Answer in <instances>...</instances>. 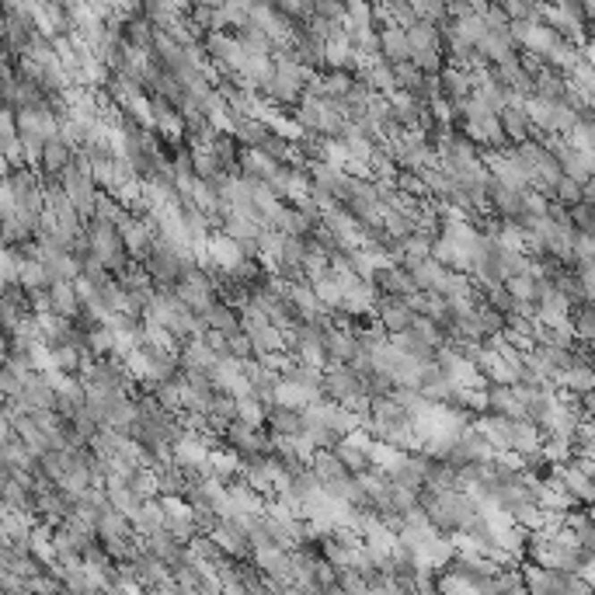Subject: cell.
Instances as JSON below:
<instances>
[{
  "instance_id": "3957f363",
  "label": "cell",
  "mask_w": 595,
  "mask_h": 595,
  "mask_svg": "<svg viewBox=\"0 0 595 595\" xmlns=\"http://www.w3.org/2000/svg\"><path fill=\"white\" fill-rule=\"evenodd\" d=\"M223 442H226L230 449H237V453H272L268 432H261V429H254V425H244L241 418H234V421L226 425Z\"/></svg>"
},
{
  "instance_id": "e0dca14e",
  "label": "cell",
  "mask_w": 595,
  "mask_h": 595,
  "mask_svg": "<svg viewBox=\"0 0 595 595\" xmlns=\"http://www.w3.org/2000/svg\"><path fill=\"white\" fill-rule=\"evenodd\" d=\"M81 355H88V348H77L73 342H56L49 344V370H63V373H77L81 370Z\"/></svg>"
},
{
  "instance_id": "5b68a950",
  "label": "cell",
  "mask_w": 595,
  "mask_h": 595,
  "mask_svg": "<svg viewBox=\"0 0 595 595\" xmlns=\"http://www.w3.org/2000/svg\"><path fill=\"white\" fill-rule=\"evenodd\" d=\"M209 536H213V543H217L226 557H234V561H248L251 557V540L241 530H234L230 523L219 519L217 526L209 530Z\"/></svg>"
},
{
  "instance_id": "30bf717a",
  "label": "cell",
  "mask_w": 595,
  "mask_h": 595,
  "mask_svg": "<svg viewBox=\"0 0 595 595\" xmlns=\"http://www.w3.org/2000/svg\"><path fill=\"white\" fill-rule=\"evenodd\" d=\"M49 310L60 313V317H77L81 313V300H77V289L70 279H53L49 282Z\"/></svg>"
},
{
  "instance_id": "e575fe53",
  "label": "cell",
  "mask_w": 595,
  "mask_h": 595,
  "mask_svg": "<svg viewBox=\"0 0 595 595\" xmlns=\"http://www.w3.org/2000/svg\"><path fill=\"white\" fill-rule=\"evenodd\" d=\"M0 370H4V355H0Z\"/></svg>"
},
{
  "instance_id": "cb8c5ba5",
  "label": "cell",
  "mask_w": 595,
  "mask_h": 595,
  "mask_svg": "<svg viewBox=\"0 0 595 595\" xmlns=\"http://www.w3.org/2000/svg\"><path fill=\"white\" fill-rule=\"evenodd\" d=\"M313 293H317V300H320V307H327V310H338V303H342L344 289L338 285V279L327 272V276H320V279H313Z\"/></svg>"
},
{
  "instance_id": "44dd1931",
  "label": "cell",
  "mask_w": 595,
  "mask_h": 595,
  "mask_svg": "<svg viewBox=\"0 0 595 595\" xmlns=\"http://www.w3.org/2000/svg\"><path fill=\"white\" fill-rule=\"evenodd\" d=\"M234 401H237V407H234V418H241L244 425H254V429H261V425H265V411H268L265 401H258L254 394L234 397Z\"/></svg>"
},
{
  "instance_id": "4dcf8cb0",
  "label": "cell",
  "mask_w": 595,
  "mask_h": 595,
  "mask_svg": "<svg viewBox=\"0 0 595 595\" xmlns=\"http://www.w3.org/2000/svg\"><path fill=\"white\" fill-rule=\"evenodd\" d=\"M226 355H234L237 362H244L254 355V348H251V338L244 331H234V335H226Z\"/></svg>"
},
{
  "instance_id": "5bb4252c",
  "label": "cell",
  "mask_w": 595,
  "mask_h": 595,
  "mask_svg": "<svg viewBox=\"0 0 595 595\" xmlns=\"http://www.w3.org/2000/svg\"><path fill=\"white\" fill-rule=\"evenodd\" d=\"M237 470H241V453L237 449H230L226 442L223 446H209V473L213 477H219L226 484L230 477H237Z\"/></svg>"
},
{
  "instance_id": "ba28073f",
  "label": "cell",
  "mask_w": 595,
  "mask_h": 595,
  "mask_svg": "<svg viewBox=\"0 0 595 595\" xmlns=\"http://www.w3.org/2000/svg\"><path fill=\"white\" fill-rule=\"evenodd\" d=\"M70 157H73V147L63 140V136H49L46 143H42V157H38V167H42V174H49V178H56L63 167L70 164Z\"/></svg>"
},
{
  "instance_id": "7402d4cb",
  "label": "cell",
  "mask_w": 595,
  "mask_h": 595,
  "mask_svg": "<svg viewBox=\"0 0 595 595\" xmlns=\"http://www.w3.org/2000/svg\"><path fill=\"white\" fill-rule=\"evenodd\" d=\"M571 331L578 342H592L595 338V310L592 303H574L571 307Z\"/></svg>"
},
{
  "instance_id": "6da1fadb",
  "label": "cell",
  "mask_w": 595,
  "mask_h": 595,
  "mask_svg": "<svg viewBox=\"0 0 595 595\" xmlns=\"http://www.w3.org/2000/svg\"><path fill=\"white\" fill-rule=\"evenodd\" d=\"M320 390H324L327 401L342 404L344 397L362 394V383H359V376H355L352 366H344V362H324V370H320Z\"/></svg>"
},
{
  "instance_id": "52a82bcc",
  "label": "cell",
  "mask_w": 595,
  "mask_h": 595,
  "mask_svg": "<svg viewBox=\"0 0 595 595\" xmlns=\"http://www.w3.org/2000/svg\"><path fill=\"white\" fill-rule=\"evenodd\" d=\"M543 446V429L530 421V418H512V429H508V449L512 453H530Z\"/></svg>"
},
{
  "instance_id": "7c38bea8",
  "label": "cell",
  "mask_w": 595,
  "mask_h": 595,
  "mask_svg": "<svg viewBox=\"0 0 595 595\" xmlns=\"http://www.w3.org/2000/svg\"><path fill=\"white\" fill-rule=\"evenodd\" d=\"M355 352H359V342H355L352 331H342V327L324 331V355H327V362H344L348 366V359Z\"/></svg>"
},
{
  "instance_id": "4316f807",
  "label": "cell",
  "mask_w": 595,
  "mask_h": 595,
  "mask_svg": "<svg viewBox=\"0 0 595 595\" xmlns=\"http://www.w3.org/2000/svg\"><path fill=\"white\" fill-rule=\"evenodd\" d=\"M414 18L418 21H432V25H446L449 21V11H446V0H407Z\"/></svg>"
},
{
  "instance_id": "7a4b0ae2",
  "label": "cell",
  "mask_w": 595,
  "mask_h": 595,
  "mask_svg": "<svg viewBox=\"0 0 595 595\" xmlns=\"http://www.w3.org/2000/svg\"><path fill=\"white\" fill-rule=\"evenodd\" d=\"M373 313H376V320L383 324V331H387V335L404 331V327H411V320H414V310L407 307L404 296H387V293H379V296H376Z\"/></svg>"
},
{
  "instance_id": "9a60e30c",
  "label": "cell",
  "mask_w": 595,
  "mask_h": 595,
  "mask_svg": "<svg viewBox=\"0 0 595 595\" xmlns=\"http://www.w3.org/2000/svg\"><path fill=\"white\" fill-rule=\"evenodd\" d=\"M376 38H379V56H383L387 63L407 60V35H404V29H397V25H387V29L376 31Z\"/></svg>"
},
{
  "instance_id": "1f68e13d",
  "label": "cell",
  "mask_w": 595,
  "mask_h": 595,
  "mask_svg": "<svg viewBox=\"0 0 595 595\" xmlns=\"http://www.w3.org/2000/svg\"><path fill=\"white\" fill-rule=\"evenodd\" d=\"M18 136V123H14V105L0 101V143L14 140Z\"/></svg>"
},
{
  "instance_id": "4fadbf2b",
  "label": "cell",
  "mask_w": 595,
  "mask_h": 595,
  "mask_svg": "<svg viewBox=\"0 0 595 595\" xmlns=\"http://www.w3.org/2000/svg\"><path fill=\"white\" fill-rule=\"evenodd\" d=\"M244 335L251 338L254 359H261V355H276V352H285L282 331H279V327H272L268 320H265V324H258V327H251V331H244Z\"/></svg>"
},
{
  "instance_id": "83f0119b",
  "label": "cell",
  "mask_w": 595,
  "mask_h": 595,
  "mask_svg": "<svg viewBox=\"0 0 595 595\" xmlns=\"http://www.w3.org/2000/svg\"><path fill=\"white\" fill-rule=\"evenodd\" d=\"M129 488L136 498H157V467H136L129 477Z\"/></svg>"
},
{
  "instance_id": "f546056e",
  "label": "cell",
  "mask_w": 595,
  "mask_h": 595,
  "mask_svg": "<svg viewBox=\"0 0 595 595\" xmlns=\"http://www.w3.org/2000/svg\"><path fill=\"white\" fill-rule=\"evenodd\" d=\"M352 73L348 70H331V73H324L320 77V91H324V98H342L348 88H352Z\"/></svg>"
},
{
  "instance_id": "f1b7e54d",
  "label": "cell",
  "mask_w": 595,
  "mask_h": 595,
  "mask_svg": "<svg viewBox=\"0 0 595 595\" xmlns=\"http://www.w3.org/2000/svg\"><path fill=\"white\" fill-rule=\"evenodd\" d=\"M567 219H571V226L574 230H595V206L592 202H585V199H578V202H571L567 206Z\"/></svg>"
},
{
  "instance_id": "ac0fdd59",
  "label": "cell",
  "mask_w": 595,
  "mask_h": 595,
  "mask_svg": "<svg viewBox=\"0 0 595 595\" xmlns=\"http://www.w3.org/2000/svg\"><path fill=\"white\" fill-rule=\"evenodd\" d=\"M202 317H206V324H209L213 331H223V335L241 331V313L234 310V307H226L223 300H213V303H209V310L202 313Z\"/></svg>"
},
{
  "instance_id": "603a6c76",
  "label": "cell",
  "mask_w": 595,
  "mask_h": 595,
  "mask_svg": "<svg viewBox=\"0 0 595 595\" xmlns=\"http://www.w3.org/2000/svg\"><path fill=\"white\" fill-rule=\"evenodd\" d=\"M473 320H477V327H480L484 338L488 335H501V327H505V313L488 307L484 300H473Z\"/></svg>"
},
{
  "instance_id": "8fae6325",
  "label": "cell",
  "mask_w": 595,
  "mask_h": 595,
  "mask_svg": "<svg viewBox=\"0 0 595 595\" xmlns=\"http://www.w3.org/2000/svg\"><path fill=\"white\" fill-rule=\"evenodd\" d=\"M265 425H268V432L300 436V429H303V414H300V407L268 404V411H265Z\"/></svg>"
},
{
  "instance_id": "484cf974",
  "label": "cell",
  "mask_w": 595,
  "mask_h": 595,
  "mask_svg": "<svg viewBox=\"0 0 595 595\" xmlns=\"http://www.w3.org/2000/svg\"><path fill=\"white\" fill-rule=\"evenodd\" d=\"M0 241H4V244H25V241H31V223L21 219L18 213H14V217H4L0 219Z\"/></svg>"
},
{
  "instance_id": "2e32d148",
  "label": "cell",
  "mask_w": 595,
  "mask_h": 595,
  "mask_svg": "<svg viewBox=\"0 0 595 595\" xmlns=\"http://www.w3.org/2000/svg\"><path fill=\"white\" fill-rule=\"evenodd\" d=\"M300 272H303V279L313 282L320 279V276H327L331 272V251H324L317 241L307 237V251H303V261H300Z\"/></svg>"
},
{
  "instance_id": "277c9868",
  "label": "cell",
  "mask_w": 595,
  "mask_h": 595,
  "mask_svg": "<svg viewBox=\"0 0 595 595\" xmlns=\"http://www.w3.org/2000/svg\"><path fill=\"white\" fill-rule=\"evenodd\" d=\"M554 473H557V488H561V491H567L578 505H592L595 488L589 473H582V470L571 467V463H554Z\"/></svg>"
},
{
  "instance_id": "8992f818",
  "label": "cell",
  "mask_w": 595,
  "mask_h": 595,
  "mask_svg": "<svg viewBox=\"0 0 595 595\" xmlns=\"http://www.w3.org/2000/svg\"><path fill=\"white\" fill-rule=\"evenodd\" d=\"M407 272H411V279L418 289H429V293H438V285H442V276H446V268L438 265L436 258L429 254V258H404L401 261Z\"/></svg>"
},
{
  "instance_id": "d4e9b609",
  "label": "cell",
  "mask_w": 595,
  "mask_h": 595,
  "mask_svg": "<svg viewBox=\"0 0 595 595\" xmlns=\"http://www.w3.org/2000/svg\"><path fill=\"white\" fill-rule=\"evenodd\" d=\"M132 526H129V519H125L123 512H115V508H105L101 512V519H98V540H112V536H129Z\"/></svg>"
},
{
  "instance_id": "ffe728a7",
  "label": "cell",
  "mask_w": 595,
  "mask_h": 595,
  "mask_svg": "<svg viewBox=\"0 0 595 595\" xmlns=\"http://www.w3.org/2000/svg\"><path fill=\"white\" fill-rule=\"evenodd\" d=\"M501 285L512 293V300H526V303H536V296H540V279H536V276H530V272H515V276L501 279Z\"/></svg>"
},
{
  "instance_id": "9c48e42d",
  "label": "cell",
  "mask_w": 595,
  "mask_h": 595,
  "mask_svg": "<svg viewBox=\"0 0 595 595\" xmlns=\"http://www.w3.org/2000/svg\"><path fill=\"white\" fill-rule=\"evenodd\" d=\"M129 526H132V532H140V536L160 530V526H164V505H160V498L140 501V505L129 512Z\"/></svg>"
},
{
  "instance_id": "d6986e66",
  "label": "cell",
  "mask_w": 595,
  "mask_h": 595,
  "mask_svg": "<svg viewBox=\"0 0 595 595\" xmlns=\"http://www.w3.org/2000/svg\"><path fill=\"white\" fill-rule=\"evenodd\" d=\"M49 272H46V265L38 261V258H21V265H18V285L31 293V289H46L49 285Z\"/></svg>"
},
{
  "instance_id": "836d02e7",
  "label": "cell",
  "mask_w": 595,
  "mask_h": 595,
  "mask_svg": "<svg viewBox=\"0 0 595 595\" xmlns=\"http://www.w3.org/2000/svg\"><path fill=\"white\" fill-rule=\"evenodd\" d=\"M63 7H77V4H84V0H60Z\"/></svg>"
},
{
  "instance_id": "d6a6232c",
  "label": "cell",
  "mask_w": 595,
  "mask_h": 595,
  "mask_svg": "<svg viewBox=\"0 0 595 595\" xmlns=\"http://www.w3.org/2000/svg\"><path fill=\"white\" fill-rule=\"evenodd\" d=\"M7 352H11V335H7L4 327H0V355L7 359Z\"/></svg>"
}]
</instances>
